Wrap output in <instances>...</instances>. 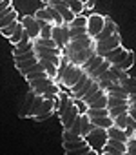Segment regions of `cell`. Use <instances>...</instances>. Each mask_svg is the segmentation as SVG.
Masks as SVG:
<instances>
[{
    "label": "cell",
    "instance_id": "3957f363",
    "mask_svg": "<svg viewBox=\"0 0 136 155\" xmlns=\"http://www.w3.org/2000/svg\"><path fill=\"white\" fill-rule=\"evenodd\" d=\"M89 48H94V38L91 35H85V37H80V38L71 40L69 44L63 48V55H73V53L89 49Z\"/></svg>",
    "mask_w": 136,
    "mask_h": 155
},
{
    "label": "cell",
    "instance_id": "f6af8a7d",
    "mask_svg": "<svg viewBox=\"0 0 136 155\" xmlns=\"http://www.w3.org/2000/svg\"><path fill=\"white\" fill-rule=\"evenodd\" d=\"M129 101H131V102H136V95H131V97H129Z\"/></svg>",
    "mask_w": 136,
    "mask_h": 155
},
{
    "label": "cell",
    "instance_id": "4316f807",
    "mask_svg": "<svg viewBox=\"0 0 136 155\" xmlns=\"http://www.w3.org/2000/svg\"><path fill=\"white\" fill-rule=\"evenodd\" d=\"M20 26H22V22H20V20H17V22L9 24V26H6V28H0V31H2V35H4L6 38H11V37L15 35V31H17Z\"/></svg>",
    "mask_w": 136,
    "mask_h": 155
},
{
    "label": "cell",
    "instance_id": "44dd1931",
    "mask_svg": "<svg viewBox=\"0 0 136 155\" xmlns=\"http://www.w3.org/2000/svg\"><path fill=\"white\" fill-rule=\"evenodd\" d=\"M40 60V64H42V68L45 69V73L51 77V79H54V77L58 75V66L54 64V62H51L49 58H38Z\"/></svg>",
    "mask_w": 136,
    "mask_h": 155
},
{
    "label": "cell",
    "instance_id": "9c48e42d",
    "mask_svg": "<svg viewBox=\"0 0 136 155\" xmlns=\"http://www.w3.org/2000/svg\"><path fill=\"white\" fill-rule=\"evenodd\" d=\"M129 53H131L129 49H125L123 46H120V48H116V49H113V51L105 53V55H104V58H105L107 62H111V66H120V64L127 58V55H129Z\"/></svg>",
    "mask_w": 136,
    "mask_h": 155
},
{
    "label": "cell",
    "instance_id": "4fadbf2b",
    "mask_svg": "<svg viewBox=\"0 0 136 155\" xmlns=\"http://www.w3.org/2000/svg\"><path fill=\"white\" fill-rule=\"evenodd\" d=\"M105 153H113V155H125L127 153V142H122L118 139H111L107 140L105 148H104Z\"/></svg>",
    "mask_w": 136,
    "mask_h": 155
},
{
    "label": "cell",
    "instance_id": "7402d4cb",
    "mask_svg": "<svg viewBox=\"0 0 136 155\" xmlns=\"http://www.w3.org/2000/svg\"><path fill=\"white\" fill-rule=\"evenodd\" d=\"M107 133H109L111 139H118V140H122V142H129V135L125 133V130H120V128H116V126H111V128L107 130Z\"/></svg>",
    "mask_w": 136,
    "mask_h": 155
},
{
    "label": "cell",
    "instance_id": "cb8c5ba5",
    "mask_svg": "<svg viewBox=\"0 0 136 155\" xmlns=\"http://www.w3.org/2000/svg\"><path fill=\"white\" fill-rule=\"evenodd\" d=\"M109 68H111V62L104 60V62H102V64H100V66H98V68H96V69H94L91 75H89V77H91V79H94V81H100L102 77L105 75V71H107Z\"/></svg>",
    "mask_w": 136,
    "mask_h": 155
},
{
    "label": "cell",
    "instance_id": "484cf974",
    "mask_svg": "<svg viewBox=\"0 0 136 155\" xmlns=\"http://www.w3.org/2000/svg\"><path fill=\"white\" fill-rule=\"evenodd\" d=\"M35 17H36V18H40V20H45V22H49V24H53V26H54L53 15H51V11H49V8H47V6H45V8L36 9V11H35Z\"/></svg>",
    "mask_w": 136,
    "mask_h": 155
},
{
    "label": "cell",
    "instance_id": "2e32d148",
    "mask_svg": "<svg viewBox=\"0 0 136 155\" xmlns=\"http://www.w3.org/2000/svg\"><path fill=\"white\" fill-rule=\"evenodd\" d=\"M53 8H54V9H56V11H58V13L63 17V20H65V24H67V26H69V24L75 20V17H76V15H75V13L69 9V6L65 4V0H63L62 4H58V6H53Z\"/></svg>",
    "mask_w": 136,
    "mask_h": 155
},
{
    "label": "cell",
    "instance_id": "d4e9b609",
    "mask_svg": "<svg viewBox=\"0 0 136 155\" xmlns=\"http://www.w3.org/2000/svg\"><path fill=\"white\" fill-rule=\"evenodd\" d=\"M17 20H18V13H17V9H13V11H9L8 15H2V17H0V28H6V26L13 24V22H17Z\"/></svg>",
    "mask_w": 136,
    "mask_h": 155
},
{
    "label": "cell",
    "instance_id": "b9f144b4",
    "mask_svg": "<svg viewBox=\"0 0 136 155\" xmlns=\"http://www.w3.org/2000/svg\"><path fill=\"white\" fill-rule=\"evenodd\" d=\"M94 4H96V0H87V2H85V9H93Z\"/></svg>",
    "mask_w": 136,
    "mask_h": 155
},
{
    "label": "cell",
    "instance_id": "f1b7e54d",
    "mask_svg": "<svg viewBox=\"0 0 136 155\" xmlns=\"http://www.w3.org/2000/svg\"><path fill=\"white\" fill-rule=\"evenodd\" d=\"M44 101H45L44 95H36V99H35V102H33V108H31V111H29V119H35V117L38 115V111H40Z\"/></svg>",
    "mask_w": 136,
    "mask_h": 155
},
{
    "label": "cell",
    "instance_id": "e575fe53",
    "mask_svg": "<svg viewBox=\"0 0 136 155\" xmlns=\"http://www.w3.org/2000/svg\"><path fill=\"white\" fill-rule=\"evenodd\" d=\"M132 64H134V53L131 51V53L127 55V58H125V60H123V62H122V64H120L118 68H120L122 71H129V69L132 68Z\"/></svg>",
    "mask_w": 136,
    "mask_h": 155
},
{
    "label": "cell",
    "instance_id": "5b68a950",
    "mask_svg": "<svg viewBox=\"0 0 136 155\" xmlns=\"http://www.w3.org/2000/svg\"><path fill=\"white\" fill-rule=\"evenodd\" d=\"M20 22H22V26H24V29H26V33L31 37V40H36V38H40V24H38V18L33 15H24L22 18H20Z\"/></svg>",
    "mask_w": 136,
    "mask_h": 155
},
{
    "label": "cell",
    "instance_id": "681fc988",
    "mask_svg": "<svg viewBox=\"0 0 136 155\" xmlns=\"http://www.w3.org/2000/svg\"><path fill=\"white\" fill-rule=\"evenodd\" d=\"M134 139H136V133H134Z\"/></svg>",
    "mask_w": 136,
    "mask_h": 155
},
{
    "label": "cell",
    "instance_id": "7a4b0ae2",
    "mask_svg": "<svg viewBox=\"0 0 136 155\" xmlns=\"http://www.w3.org/2000/svg\"><path fill=\"white\" fill-rule=\"evenodd\" d=\"M85 140H87V144H91L94 150H102V151H104V148H105V144H107V140H109V133H107L105 128L94 126V130L85 135Z\"/></svg>",
    "mask_w": 136,
    "mask_h": 155
},
{
    "label": "cell",
    "instance_id": "e0dca14e",
    "mask_svg": "<svg viewBox=\"0 0 136 155\" xmlns=\"http://www.w3.org/2000/svg\"><path fill=\"white\" fill-rule=\"evenodd\" d=\"M35 99H36V93H35V90L27 91V95H26V101H24V108H22V111H20V117H27V119H29V111H31V108H33V102H35Z\"/></svg>",
    "mask_w": 136,
    "mask_h": 155
},
{
    "label": "cell",
    "instance_id": "f907efd6",
    "mask_svg": "<svg viewBox=\"0 0 136 155\" xmlns=\"http://www.w3.org/2000/svg\"><path fill=\"white\" fill-rule=\"evenodd\" d=\"M125 155H131V153H125Z\"/></svg>",
    "mask_w": 136,
    "mask_h": 155
},
{
    "label": "cell",
    "instance_id": "d6a6232c",
    "mask_svg": "<svg viewBox=\"0 0 136 155\" xmlns=\"http://www.w3.org/2000/svg\"><path fill=\"white\" fill-rule=\"evenodd\" d=\"M69 33H71V40H75V38L89 35V29L87 28H69Z\"/></svg>",
    "mask_w": 136,
    "mask_h": 155
},
{
    "label": "cell",
    "instance_id": "603a6c76",
    "mask_svg": "<svg viewBox=\"0 0 136 155\" xmlns=\"http://www.w3.org/2000/svg\"><path fill=\"white\" fill-rule=\"evenodd\" d=\"M65 4L69 6V9L75 15H84V11H85V4L82 0H65Z\"/></svg>",
    "mask_w": 136,
    "mask_h": 155
},
{
    "label": "cell",
    "instance_id": "60d3db41",
    "mask_svg": "<svg viewBox=\"0 0 136 155\" xmlns=\"http://www.w3.org/2000/svg\"><path fill=\"white\" fill-rule=\"evenodd\" d=\"M45 2V6H58V4H62L63 0H44Z\"/></svg>",
    "mask_w": 136,
    "mask_h": 155
},
{
    "label": "cell",
    "instance_id": "c3c4849f",
    "mask_svg": "<svg viewBox=\"0 0 136 155\" xmlns=\"http://www.w3.org/2000/svg\"><path fill=\"white\" fill-rule=\"evenodd\" d=\"M82 2H84V4H85V2H87V0H82Z\"/></svg>",
    "mask_w": 136,
    "mask_h": 155
},
{
    "label": "cell",
    "instance_id": "83f0119b",
    "mask_svg": "<svg viewBox=\"0 0 136 155\" xmlns=\"http://www.w3.org/2000/svg\"><path fill=\"white\" fill-rule=\"evenodd\" d=\"M85 137H82V135H76V133H73L71 130H63V133H62V140L63 142H80V140H84Z\"/></svg>",
    "mask_w": 136,
    "mask_h": 155
},
{
    "label": "cell",
    "instance_id": "ab89813d",
    "mask_svg": "<svg viewBox=\"0 0 136 155\" xmlns=\"http://www.w3.org/2000/svg\"><path fill=\"white\" fill-rule=\"evenodd\" d=\"M73 133H76V135H82V117H78L75 122H73V126L69 128Z\"/></svg>",
    "mask_w": 136,
    "mask_h": 155
},
{
    "label": "cell",
    "instance_id": "7dc6e473",
    "mask_svg": "<svg viewBox=\"0 0 136 155\" xmlns=\"http://www.w3.org/2000/svg\"><path fill=\"white\" fill-rule=\"evenodd\" d=\"M102 155H113V153H105V151H102Z\"/></svg>",
    "mask_w": 136,
    "mask_h": 155
},
{
    "label": "cell",
    "instance_id": "8fae6325",
    "mask_svg": "<svg viewBox=\"0 0 136 155\" xmlns=\"http://www.w3.org/2000/svg\"><path fill=\"white\" fill-rule=\"evenodd\" d=\"M80 115H82V113H80L78 106H76V104H73V106H71L69 110H67V111H65V113H63V115L60 117L62 128H63V130H69V128L73 126V122H75V120H76V119H78Z\"/></svg>",
    "mask_w": 136,
    "mask_h": 155
},
{
    "label": "cell",
    "instance_id": "277c9868",
    "mask_svg": "<svg viewBox=\"0 0 136 155\" xmlns=\"http://www.w3.org/2000/svg\"><path fill=\"white\" fill-rule=\"evenodd\" d=\"M120 46H122V37H120V33H116L111 38H105L102 42H94V51L104 57L105 53H109V51H113V49H116Z\"/></svg>",
    "mask_w": 136,
    "mask_h": 155
},
{
    "label": "cell",
    "instance_id": "bcb514c9",
    "mask_svg": "<svg viewBox=\"0 0 136 155\" xmlns=\"http://www.w3.org/2000/svg\"><path fill=\"white\" fill-rule=\"evenodd\" d=\"M131 108H134V110H136V102H131Z\"/></svg>",
    "mask_w": 136,
    "mask_h": 155
},
{
    "label": "cell",
    "instance_id": "d6986e66",
    "mask_svg": "<svg viewBox=\"0 0 136 155\" xmlns=\"http://www.w3.org/2000/svg\"><path fill=\"white\" fill-rule=\"evenodd\" d=\"M120 84H122V88L129 93V97H131V95H136V79H134V77L127 75L125 79L120 81Z\"/></svg>",
    "mask_w": 136,
    "mask_h": 155
},
{
    "label": "cell",
    "instance_id": "74e56055",
    "mask_svg": "<svg viewBox=\"0 0 136 155\" xmlns=\"http://www.w3.org/2000/svg\"><path fill=\"white\" fill-rule=\"evenodd\" d=\"M44 77H49L44 69L42 71H35V73H29V75H26L24 77V79L27 81V82H31V81H36V79H44Z\"/></svg>",
    "mask_w": 136,
    "mask_h": 155
},
{
    "label": "cell",
    "instance_id": "ac0fdd59",
    "mask_svg": "<svg viewBox=\"0 0 136 155\" xmlns=\"http://www.w3.org/2000/svg\"><path fill=\"white\" fill-rule=\"evenodd\" d=\"M104 60H105V58H104L102 55H98V53H96V55H94L91 60H87V62H85L82 68H84V71H85L87 75H91V73H93V71H94V69H96V68H98L102 62H104Z\"/></svg>",
    "mask_w": 136,
    "mask_h": 155
},
{
    "label": "cell",
    "instance_id": "ee69618b",
    "mask_svg": "<svg viewBox=\"0 0 136 155\" xmlns=\"http://www.w3.org/2000/svg\"><path fill=\"white\" fill-rule=\"evenodd\" d=\"M84 155H98V150H94V148H93L91 151H87V153H84Z\"/></svg>",
    "mask_w": 136,
    "mask_h": 155
},
{
    "label": "cell",
    "instance_id": "f546056e",
    "mask_svg": "<svg viewBox=\"0 0 136 155\" xmlns=\"http://www.w3.org/2000/svg\"><path fill=\"white\" fill-rule=\"evenodd\" d=\"M89 79H91V77H89L87 73H84V77H82V79H80V81H78V82H76L75 86H73V90H71L69 93H71V95H75V93H78V91H82V90L85 88V84L89 82Z\"/></svg>",
    "mask_w": 136,
    "mask_h": 155
},
{
    "label": "cell",
    "instance_id": "7c38bea8",
    "mask_svg": "<svg viewBox=\"0 0 136 155\" xmlns=\"http://www.w3.org/2000/svg\"><path fill=\"white\" fill-rule=\"evenodd\" d=\"M94 55H96L94 48H89V49H84V51L73 53V55H67V57H69L71 64H75V66H84V64H85L87 60H91V58H93Z\"/></svg>",
    "mask_w": 136,
    "mask_h": 155
},
{
    "label": "cell",
    "instance_id": "8d00e7d4",
    "mask_svg": "<svg viewBox=\"0 0 136 155\" xmlns=\"http://www.w3.org/2000/svg\"><path fill=\"white\" fill-rule=\"evenodd\" d=\"M91 150H93V146H91V144H85V146H82V148L65 151V155H84V153H87V151H91Z\"/></svg>",
    "mask_w": 136,
    "mask_h": 155
},
{
    "label": "cell",
    "instance_id": "f35d334b",
    "mask_svg": "<svg viewBox=\"0 0 136 155\" xmlns=\"http://www.w3.org/2000/svg\"><path fill=\"white\" fill-rule=\"evenodd\" d=\"M87 144V140L84 139V140H80V142H63V150L65 151H71V150H76V148H82V146H85Z\"/></svg>",
    "mask_w": 136,
    "mask_h": 155
},
{
    "label": "cell",
    "instance_id": "6da1fadb",
    "mask_svg": "<svg viewBox=\"0 0 136 155\" xmlns=\"http://www.w3.org/2000/svg\"><path fill=\"white\" fill-rule=\"evenodd\" d=\"M84 68L82 66H75V64H69V68L65 69V73H63V77L60 79V86H62V90H65V91H71L73 90V86L84 77Z\"/></svg>",
    "mask_w": 136,
    "mask_h": 155
},
{
    "label": "cell",
    "instance_id": "9a60e30c",
    "mask_svg": "<svg viewBox=\"0 0 136 155\" xmlns=\"http://www.w3.org/2000/svg\"><path fill=\"white\" fill-rule=\"evenodd\" d=\"M116 33H118V26H116V22H114L113 18L105 17V26H104V29L100 31V35L94 38V42H102V40H105V38H111V37L116 35Z\"/></svg>",
    "mask_w": 136,
    "mask_h": 155
},
{
    "label": "cell",
    "instance_id": "836d02e7",
    "mask_svg": "<svg viewBox=\"0 0 136 155\" xmlns=\"http://www.w3.org/2000/svg\"><path fill=\"white\" fill-rule=\"evenodd\" d=\"M131 101H127V99H120V97H111L109 95V102H107V110H111V108H116V106H122V104H129Z\"/></svg>",
    "mask_w": 136,
    "mask_h": 155
},
{
    "label": "cell",
    "instance_id": "4dcf8cb0",
    "mask_svg": "<svg viewBox=\"0 0 136 155\" xmlns=\"http://www.w3.org/2000/svg\"><path fill=\"white\" fill-rule=\"evenodd\" d=\"M89 24V17H84V15H76L75 20L69 24V28H87Z\"/></svg>",
    "mask_w": 136,
    "mask_h": 155
},
{
    "label": "cell",
    "instance_id": "7bdbcfd3",
    "mask_svg": "<svg viewBox=\"0 0 136 155\" xmlns=\"http://www.w3.org/2000/svg\"><path fill=\"white\" fill-rule=\"evenodd\" d=\"M129 113H131V117L136 120V110H134V108H131V110H129Z\"/></svg>",
    "mask_w": 136,
    "mask_h": 155
},
{
    "label": "cell",
    "instance_id": "d590c367",
    "mask_svg": "<svg viewBox=\"0 0 136 155\" xmlns=\"http://www.w3.org/2000/svg\"><path fill=\"white\" fill-rule=\"evenodd\" d=\"M24 33H26V29H24V26H20V28H18V29L15 31V35H13L11 38H8V40H9V42H11L13 46H17V44H18V42H20V40L24 38Z\"/></svg>",
    "mask_w": 136,
    "mask_h": 155
},
{
    "label": "cell",
    "instance_id": "5bb4252c",
    "mask_svg": "<svg viewBox=\"0 0 136 155\" xmlns=\"http://www.w3.org/2000/svg\"><path fill=\"white\" fill-rule=\"evenodd\" d=\"M54 84V79H51V77H44V79H36V81H31L29 82V88L35 90L36 95H44L51 86Z\"/></svg>",
    "mask_w": 136,
    "mask_h": 155
},
{
    "label": "cell",
    "instance_id": "30bf717a",
    "mask_svg": "<svg viewBox=\"0 0 136 155\" xmlns=\"http://www.w3.org/2000/svg\"><path fill=\"white\" fill-rule=\"evenodd\" d=\"M54 111H56V99H45V101H44V104H42V108H40V111H38V115H36L33 120L42 122V120L49 119Z\"/></svg>",
    "mask_w": 136,
    "mask_h": 155
},
{
    "label": "cell",
    "instance_id": "ba28073f",
    "mask_svg": "<svg viewBox=\"0 0 136 155\" xmlns=\"http://www.w3.org/2000/svg\"><path fill=\"white\" fill-rule=\"evenodd\" d=\"M104 26H105V17H102V15H98V13L89 15L87 29H89V35H91L93 38H96V37L100 35V31L104 29Z\"/></svg>",
    "mask_w": 136,
    "mask_h": 155
},
{
    "label": "cell",
    "instance_id": "1f68e13d",
    "mask_svg": "<svg viewBox=\"0 0 136 155\" xmlns=\"http://www.w3.org/2000/svg\"><path fill=\"white\" fill-rule=\"evenodd\" d=\"M127 124H129V113H122V115L114 117V126H116V128L127 130Z\"/></svg>",
    "mask_w": 136,
    "mask_h": 155
},
{
    "label": "cell",
    "instance_id": "52a82bcc",
    "mask_svg": "<svg viewBox=\"0 0 136 155\" xmlns=\"http://www.w3.org/2000/svg\"><path fill=\"white\" fill-rule=\"evenodd\" d=\"M38 62H40V60H38V57H36L35 51H29V53H24V55L15 57V66H17L18 71L27 69V68H31V66H35V64H38Z\"/></svg>",
    "mask_w": 136,
    "mask_h": 155
},
{
    "label": "cell",
    "instance_id": "8992f818",
    "mask_svg": "<svg viewBox=\"0 0 136 155\" xmlns=\"http://www.w3.org/2000/svg\"><path fill=\"white\" fill-rule=\"evenodd\" d=\"M53 40L56 42V46L58 48H65L67 44L71 42V33H69V26H54V29H53Z\"/></svg>",
    "mask_w": 136,
    "mask_h": 155
},
{
    "label": "cell",
    "instance_id": "ffe728a7",
    "mask_svg": "<svg viewBox=\"0 0 136 155\" xmlns=\"http://www.w3.org/2000/svg\"><path fill=\"white\" fill-rule=\"evenodd\" d=\"M105 91H107V95H111V97H120V99H127V101H129V93L122 88V84H111Z\"/></svg>",
    "mask_w": 136,
    "mask_h": 155
}]
</instances>
